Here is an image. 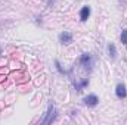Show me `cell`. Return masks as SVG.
I'll return each mask as SVG.
<instances>
[{
	"label": "cell",
	"mask_w": 127,
	"mask_h": 125,
	"mask_svg": "<svg viewBox=\"0 0 127 125\" xmlns=\"http://www.w3.org/2000/svg\"><path fill=\"white\" fill-rule=\"evenodd\" d=\"M108 53H109L111 59H115L117 58V50H115V46L114 44H109L108 46Z\"/></svg>",
	"instance_id": "obj_8"
},
{
	"label": "cell",
	"mask_w": 127,
	"mask_h": 125,
	"mask_svg": "<svg viewBox=\"0 0 127 125\" xmlns=\"http://www.w3.org/2000/svg\"><path fill=\"white\" fill-rule=\"evenodd\" d=\"M52 1H53V0H49V4H50V3H52Z\"/></svg>",
	"instance_id": "obj_10"
},
{
	"label": "cell",
	"mask_w": 127,
	"mask_h": 125,
	"mask_svg": "<svg viewBox=\"0 0 127 125\" xmlns=\"http://www.w3.org/2000/svg\"><path fill=\"white\" fill-rule=\"evenodd\" d=\"M59 41L62 43V44H69L71 41H72V34L68 31H64L59 34Z\"/></svg>",
	"instance_id": "obj_4"
},
{
	"label": "cell",
	"mask_w": 127,
	"mask_h": 125,
	"mask_svg": "<svg viewBox=\"0 0 127 125\" xmlns=\"http://www.w3.org/2000/svg\"><path fill=\"white\" fill-rule=\"evenodd\" d=\"M87 84H89V80H83V81H74V87H75V90H77V91H81L84 87H87Z\"/></svg>",
	"instance_id": "obj_7"
},
{
	"label": "cell",
	"mask_w": 127,
	"mask_h": 125,
	"mask_svg": "<svg viewBox=\"0 0 127 125\" xmlns=\"http://www.w3.org/2000/svg\"><path fill=\"white\" fill-rule=\"evenodd\" d=\"M115 94H117L118 99H126V96H127L126 85H124V84H118V85L115 87Z\"/></svg>",
	"instance_id": "obj_5"
},
{
	"label": "cell",
	"mask_w": 127,
	"mask_h": 125,
	"mask_svg": "<svg viewBox=\"0 0 127 125\" xmlns=\"http://www.w3.org/2000/svg\"><path fill=\"white\" fill-rule=\"evenodd\" d=\"M80 65L83 66L84 71H92V66H93V58L90 53H83L81 58H80Z\"/></svg>",
	"instance_id": "obj_2"
},
{
	"label": "cell",
	"mask_w": 127,
	"mask_h": 125,
	"mask_svg": "<svg viewBox=\"0 0 127 125\" xmlns=\"http://www.w3.org/2000/svg\"><path fill=\"white\" fill-rule=\"evenodd\" d=\"M89 16H90V7H89V6L81 7V12H80V19H81L83 22H86V21L89 19Z\"/></svg>",
	"instance_id": "obj_6"
},
{
	"label": "cell",
	"mask_w": 127,
	"mask_h": 125,
	"mask_svg": "<svg viewBox=\"0 0 127 125\" xmlns=\"http://www.w3.org/2000/svg\"><path fill=\"white\" fill-rule=\"evenodd\" d=\"M55 119H56V109H55V104H53V103H49L46 116H44L40 122H41V124H52V122H55Z\"/></svg>",
	"instance_id": "obj_1"
},
{
	"label": "cell",
	"mask_w": 127,
	"mask_h": 125,
	"mask_svg": "<svg viewBox=\"0 0 127 125\" xmlns=\"http://www.w3.org/2000/svg\"><path fill=\"white\" fill-rule=\"evenodd\" d=\"M120 40H121V43H123L124 46H127V30H123V31H121Z\"/></svg>",
	"instance_id": "obj_9"
},
{
	"label": "cell",
	"mask_w": 127,
	"mask_h": 125,
	"mask_svg": "<svg viewBox=\"0 0 127 125\" xmlns=\"http://www.w3.org/2000/svg\"><path fill=\"white\" fill-rule=\"evenodd\" d=\"M83 103L86 106H89V107H93V106H96L99 103V99H97V96H95V94H90V96H87V97L83 99Z\"/></svg>",
	"instance_id": "obj_3"
}]
</instances>
